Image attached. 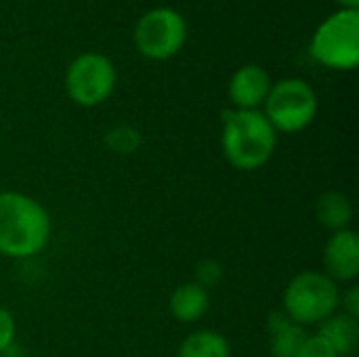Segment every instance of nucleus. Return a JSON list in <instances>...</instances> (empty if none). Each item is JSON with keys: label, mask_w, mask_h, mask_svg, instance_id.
Here are the masks:
<instances>
[{"label": "nucleus", "mask_w": 359, "mask_h": 357, "mask_svg": "<svg viewBox=\"0 0 359 357\" xmlns=\"http://www.w3.org/2000/svg\"><path fill=\"white\" fill-rule=\"evenodd\" d=\"M118 72L114 61L103 53H82L65 69V93L80 107H97L105 103L116 88Z\"/></svg>", "instance_id": "7"}, {"label": "nucleus", "mask_w": 359, "mask_h": 357, "mask_svg": "<svg viewBox=\"0 0 359 357\" xmlns=\"http://www.w3.org/2000/svg\"><path fill=\"white\" fill-rule=\"evenodd\" d=\"M318 328V337L324 339L339 353V357H349L358 351L359 320L355 318L337 311L330 318H326Z\"/></svg>", "instance_id": "12"}, {"label": "nucleus", "mask_w": 359, "mask_h": 357, "mask_svg": "<svg viewBox=\"0 0 359 357\" xmlns=\"http://www.w3.org/2000/svg\"><path fill=\"white\" fill-rule=\"evenodd\" d=\"M225 276V269L219 261H212V259H204L196 265V284L202 286L204 290H210L215 288Z\"/></svg>", "instance_id": "16"}, {"label": "nucleus", "mask_w": 359, "mask_h": 357, "mask_svg": "<svg viewBox=\"0 0 359 357\" xmlns=\"http://www.w3.org/2000/svg\"><path fill=\"white\" fill-rule=\"evenodd\" d=\"M324 274L341 284H355L359 278V236L358 231L341 229L332 231L322 252Z\"/></svg>", "instance_id": "8"}, {"label": "nucleus", "mask_w": 359, "mask_h": 357, "mask_svg": "<svg viewBox=\"0 0 359 357\" xmlns=\"http://www.w3.org/2000/svg\"><path fill=\"white\" fill-rule=\"evenodd\" d=\"M341 286L324 271H301L284 288L282 311L299 326H320L339 311Z\"/></svg>", "instance_id": "3"}, {"label": "nucleus", "mask_w": 359, "mask_h": 357, "mask_svg": "<svg viewBox=\"0 0 359 357\" xmlns=\"http://www.w3.org/2000/svg\"><path fill=\"white\" fill-rule=\"evenodd\" d=\"M278 133L261 109H225L221 116V149L225 160L244 173L263 168L276 154Z\"/></svg>", "instance_id": "2"}, {"label": "nucleus", "mask_w": 359, "mask_h": 357, "mask_svg": "<svg viewBox=\"0 0 359 357\" xmlns=\"http://www.w3.org/2000/svg\"><path fill=\"white\" fill-rule=\"evenodd\" d=\"M15 337H17V324H15L13 314L0 307V356L13 349Z\"/></svg>", "instance_id": "17"}, {"label": "nucleus", "mask_w": 359, "mask_h": 357, "mask_svg": "<svg viewBox=\"0 0 359 357\" xmlns=\"http://www.w3.org/2000/svg\"><path fill=\"white\" fill-rule=\"evenodd\" d=\"M341 8H359V0H334Z\"/></svg>", "instance_id": "20"}, {"label": "nucleus", "mask_w": 359, "mask_h": 357, "mask_svg": "<svg viewBox=\"0 0 359 357\" xmlns=\"http://www.w3.org/2000/svg\"><path fill=\"white\" fill-rule=\"evenodd\" d=\"M353 215H355L353 202L343 191H337V189L324 191L316 202V219L320 221L322 227L330 231L349 229Z\"/></svg>", "instance_id": "13"}, {"label": "nucleus", "mask_w": 359, "mask_h": 357, "mask_svg": "<svg viewBox=\"0 0 359 357\" xmlns=\"http://www.w3.org/2000/svg\"><path fill=\"white\" fill-rule=\"evenodd\" d=\"M297 357H339V353L324 339L313 335V337H307V341L299 349Z\"/></svg>", "instance_id": "18"}, {"label": "nucleus", "mask_w": 359, "mask_h": 357, "mask_svg": "<svg viewBox=\"0 0 359 357\" xmlns=\"http://www.w3.org/2000/svg\"><path fill=\"white\" fill-rule=\"evenodd\" d=\"M261 112L276 133H301L318 116V95L303 78H282L271 84Z\"/></svg>", "instance_id": "5"}, {"label": "nucleus", "mask_w": 359, "mask_h": 357, "mask_svg": "<svg viewBox=\"0 0 359 357\" xmlns=\"http://www.w3.org/2000/svg\"><path fill=\"white\" fill-rule=\"evenodd\" d=\"M53 223L46 208L21 191H0V255L32 259L50 240Z\"/></svg>", "instance_id": "1"}, {"label": "nucleus", "mask_w": 359, "mask_h": 357, "mask_svg": "<svg viewBox=\"0 0 359 357\" xmlns=\"http://www.w3.org/2000/svg\"><path fill=\"white\" fill-rule=\"evenodd\" d=\"M309 53L322 67L353 72L359 65V8H339L311 34Z\"/></svg>", "instance_id": "4"}, {"label": "nucleus", "mask_w": 359, "mask_h": 357, "mask_svg": "<svg viewBox=\"0 0 359 357\" xmlns=\"http://www.w3.org/2000/svg\"><path fill=\"white\" fill-rule=\"evenodd\" d=\"M339 309L351 318L359 320V286L358 284H349L347 290H341V305Z\"/></svg>", "instance_id": "19"}, {"label": "nucleus", "mask_w": 359, "mask_h": 357, "mask_svg": "<svg viewBox=\"0 0 359 357\" xmlns=\"http://www.w3.org/2000/svg\"><path fill=\"white\" fill-rule=\"evenodd\" d=\"M177 357H231V345L217 330H196L183 339Z\"/></svg>", "instance_id": "14"}, {"label": "nucleus", "mask_w": 359, "mask_h": 357, "mask_svg": "<svg viewBox=\"0 0 359 357\" xmlns=\"http://www.w3.org/2000/svg\"><path fill=\"white\" fill-rule=\"evenodd\" d=\"M141 141H143L141 133L130 124H118V126H111L105 133V145L111 151L122 154V156L135 154L141 147Z\"/></svg>", "instance_id": "15"}, {"label": "nucleus", "mask_w": 359, "mask_h": 357, "mask_svg": "<svg viewBox=\"0 0 359 357\" xmlns=\"http://www.w3.org/2000/svg\"><path fill=\"white\" fill-rule=\"evenodd\" d=\"M6 357H15V356H6Z\"/></svg>", "instance_id": "21"}, {"label": "nucleus", "mask_w": 359, "mask_h": 357, "mask_svg": "<svg viewBox=\"0 0 359 357\" xmlns=\"http://www.w3.org/2000/svg\"><path fill=\"white\" fill-rule=\"evenodd\" d=\"M271 76L265 67L257 63H246L238 67L227 84V95L233 109H261L269 90H271Z\"/></svg>", "instance_id": "9"}, {"label": "nucleus", "mask_w": 359, "mask_h": 357, "mask_svg": "<svg viewBox=\"0 0 359 357\" xmlns=\"http://www.w3.org/2000/svg\"><path fill=\"white\" fill-rule=\"evenodd\" d=\"M187 40L185 17L172 6H156L145 11L135 23V48L149 61L172 59Z\"/></svg>", "instance_id": "6"}, {"label": "nucleus", "mask_w": 359, "mask_h": 357, "mask_svg": "<svg viewBox=\"0 0 359 357\" xmlns=\"http://www.w3.org/2000/svg\"><path fill=\"white\" fill-rule=\"evenodd\" d=\"M170 316L181 324L200 322L210 309V295L196 282H185L175 288L168 301Z\"/></svg>", "instance_id": "11"}, {"label": "nucleus", "mask_w": 359, "mask_h": 357, "mask_svg": "<svg viewBox=\"0 0 359 357\" xmlns=\"http://www.w3.org/2000/svg\"><path fill=\"white\" fill-rule=\"evenodd\" d=\"M269 351L271 357H297L299 349L307 341V330L294 324L284 311H273L267 322Z\"/></svg>", "instance_id": "10"}]
</instances>
